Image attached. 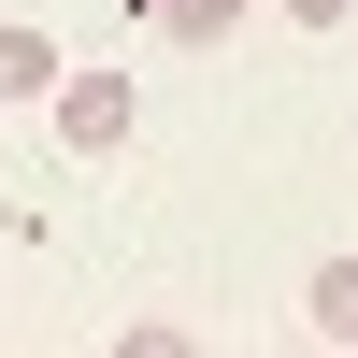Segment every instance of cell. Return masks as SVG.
<instances>
[{
	"label": "cell",
	"instance_id": "6da1fadb",
	"mask_svg": "<svg viewBox=\"0 0 358 358\" xmlns=\"http://www.w3.org/2000/svg\"><path fill=\"white\" fill-rule=\"evenodd\" d=\"M43 101H57V143H72V158H115V143H129V72H57L43 86Z\"/></svg>",
	"mask_w": 358,
	"mask_h": 358
},
{
	"label": "cell",
	"instance_id": "7a4b0ae2",
	"mask_svg": "<svg viewBox=\"0 0 358 358\" xmlns=\"http://www.w3.org/2000/svg\"><path fill=\"white\" fill-rule=\"evenodd\" d=\"M57 72H72V57H57V29H29V15H0V101H43Z\"/></svg>",
	"mask_w": 358,
	"mask_h": 358
},
{
	"label": "cell",
	"instance_id": "3957f363",
	"mask_svg": "<svg viewBox=\"0 0 358 358\" xmlns=\"http://www.w3.org/2000/svg\"><path fill=\"white\" fill-rule=\"evenodd\" d=\"M143 29H158V43H187V57H215L229 29H244V0H143Z\"/></svg>",
	"mask_w": 358,
	"mask_h": 358
},
{
	"label": "cell",
	"instance_id": "277c9868",
	"mask_svg": "<svg viewBox=\"0 0 358 358\" xmlns=\"http://www.w3.org/2000/svg\"><path fill=\"white\" fill-rule=\"evenodd\" d=\"M301 315H315V344H358V258H330V273L301 287Z\"/></svg>",
	"mask_w": 358,
	"mask_h": 358
},
{
	"label": "cell",
	"instance_id": "5b68a950",
	"mask_svg": "<svg viewBox=\"0 0 358 358\" xmlns=\"http://www.w3.org/2000/svg\"><path fill=\"white\" fill-rule=\"evenodd\" d=\"M287 15H301V29H344V15H358V0H287Z\"/></svg>",
	"mask_w": 358,
	"mask_h": 358
}]
</instances>
